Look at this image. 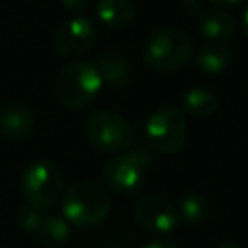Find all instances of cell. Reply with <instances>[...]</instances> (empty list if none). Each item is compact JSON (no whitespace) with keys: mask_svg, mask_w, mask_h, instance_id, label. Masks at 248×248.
Instances as JSON below:
<instances>
[{"mask_svg":"<svg viewBox=\"0 0 248 248\" xmlns=\"http://www.w3.org/2000/svg\"><path fill=\"white\" fill-rule=\"evenodd\" d=\"M134 219L141 229L157 234L172 232L180 221L178 209L159 194L141 196L134 205Z\"/></svg>","mask_w":248,"mask_h":248,"instance_id":"cell-9","label":"cell"},{"mask_svg":"<svg viewBox=\"0 0 248 248\" xmlns=\"http://www.w3.org/2000/svg\"><path fill=\"white\" fill-rule=\"evenodd\" d=\"M236 23L234 17L221 8H209V10H202V14L198 16V33L207 39L209 43H227L232 35H234Z\"/></svg>","mask_w":248,"mask_h":248,"instance_id":"cell-11","label":"cell"},{"mask_svg":"<svg viewBox=\"0 0 248 248\" xmlns=\"http://www.w3.org/2000/svg\"><path fill=\"white\" fill-rule=\"evenodd\" d=\"M43 219H45L43 211L37 209V207L27 205V203L21 205V207L17 209V215H16L17 227H19L21 231H25V232H37L39 227H41V223H43Z\"/></svg>","mask_w":248,"mask_h":248,"instance_id":"cell-18","label":"cell"},{"mask_svg":"<svg viewBox=\"0 0 248 248\" xmlns=\"http://www.w3.org/2000/svg\"><path fill=\"white\" fill-rule=\"evenodd\" d=\"M209 4H213L215 8H232V6H236V4H240L242 0H207Z\"/></svg>","mask_w":248,"mask_h":248,"instance_id":"cell-22","label":"cell"},{"mask_svg":"<svg viewBox=\"0 0 248 248\" xmlns=\"http://www.w3.org/2000/svg\"><path fill=\"white\" fill-rule=\"evenodd\" d=\"M33 130H35V116L25 105L17 101H8L0 105V136L17 141L29 138Z\"/></svg>","mask_w":248,"mask_h":248,"instance_id":"cell-10","label":"cell"},{"mask_svg":"<svg viewBox=\"0 0 248 248\" xmlns=\"http://www.w3.org/2000/svg\"><path fill=\"white\" fill-rule=\"evenodd\" d=\"M240 29H242V33L248 37V6L242 10V14H240Z\"/></svg>","mask_w":248,"mask_h":248,"instance_id":"cell-23","label":"cell"},{"mask_svg":"<svg viewBox=\"0 0 248 248\" xmlns=\"http://www.w3.org/2000/svg\"><path fill=\"white\" fill-rule=\"evenodd\" d=\"M194 45L188 33L178 27L155 29L143 45V60L157 72H174L188 64Z\"/></svg>","mask_w":248,"mask_h":248,"instance_id":"cell-3","label":"cell"},{"mask_svg":"<svg viewBox=\"0 0 248 248\" xmlns=\"http://www.w3.org/2000/svg\"><path fill=\"white\" fill-rule=\"evenodd\" d=\"M217 97L213 91L203 87H192L188 89L180 99V108L184 114L194 118H209L217 110Z\"/></svg>","mask_w":248,"mask_h":248,"instance_id":"cell-14","label":"cell"},{"mask_svg":"<svg viewBox=\"0 0 248 248\" xmlns=\"http://www.w3.org/2000/svg\"><path fill=\"white\" fill-rule=\"evenodd\" d=\"M85 134L93 147L107 153L126 151L134 143L132 124L114 110H97L85 122Z\"/></svg>","mask_w":248,"mask_h":248,"instance_id":"cell-7","label":"cell"},{"mask_svg":"<svg viewBox=\"0 0 248 248\" xmlns=\"http://www.w3.org/2000/svg\"><path fill=\"white\" fill-rule=\"evenodd\" d=\"M35 234H37V240L41 246L58 248V246L66 244V240L72 234V229H70V223L62 215H46Z\"/></svg>","mask_w":248,"mask_h":248,"instance_id":"cell-17","label":"cell"},{"mask_svg":"<svg viewBox=\"0 0 248 248\" xmlns=\"http://www.w3.org/2000/svg\"><path fill=\"white\" fill-rule=\"evenodd\" d=\"M60 2V6L64 8V10H68V12H81V10H85L87 8V4H89V0H58Z\"/></svg>","mask_w":248,"mask_h":248,"instance_id":"cell-20","label":"cell"},{"mask_svg":"<svg viewBox=\"0 0 248 248\" xmlns=\"http://www.w3.org/2000/svg\"><path fill=\"white\" fill-rule=\"evenodd\" d=\"M95 14L108 29H122L134 21L136 6L132 0H99Z\"/></svg>","mask_w":248,"mask_h":248,"instance_id":"cell-13","label":"cell"},{"mask_svg":"<svg viewBox=\"0 0 248 248\" xmlns=\"http://www.w3.org/2000/svg\"><path fill=\"white\" fill-rule=\"evenodd\" d=\"M141 248H178L174 242L170 240H163V238H155V240H149L147 244H143Z\"/></svg>","mask_w":248,"mask_h":248,"instance_id":"cell-21","label":"cell"},{"mask_svg":"<svg viewBox=\"0 0 248 248\" xmlns=\"http://www.w3.org/2000/svg\"><path fill=\"white\" fill-rule=\"evenodd\" d=\"M217 248H240L236 242H231V240H227V242H221Z\"/></svg>","mask_w":248,"mask_h":248,"instance_id":"cell-24","label":"cell"},{"mask_svg":"<svg viewBox=\"0 0 248 248\" xmlns=\"http://www.w3.org/2000/svg\"><path fill=\"white\" fill-rule=\"evenodd\" d=\"M108 211L110 194L97 180H78L62 196V217L78 229L99 225Z\"/></svg>","mask_w":248,"mask_h":248,"instance_id":"cell-1","label":"cell"},{"mask_svg":"<svg viewBox=\"0 0 248 248\" xmlns=\"http://www.w3.org/2000/svg\"><path fill=\"white\" fill-rule=\"evenodd\" d=\"M178 217L192 227H202L203 223L209 221L211 217V200L200 192H192L186 194L180 200V207H178Z\"/></svg>","mask_w":248,"mask_h":248,"instance_id":"cell-16","label":"cell"},{"mask_svg":"<svg viewBox=\"0 0 248 248\" xmlns=\"http://www.w3.org/2000/svg\"><path fill=\"white\" fill-rule=\"evenodd\" d=\"M180 10L186 16H200L202 14V2L200 0H180Z\"/></svg>","mask_w":248,"mask_h":248,"instance_id":"cell-19","label":"cell"},{"mask_svg":"<svg viewBox=\"0 0 248 248\" xmlns=\"http://www.w3.org/2000/svg\"><path fill=\"white\" fill-rule=\"evenodd\" d=\"M232 62V54L225 45L219 43H209L205 46H202L196 54V64L203 74L209 76H219L223 72L229 70Z\"/></svg>","mask_w":248,"mask_h":248,"instance_id":"cell-15","label":"cell"},{"mask_svg":"<svg viewBox=\"0 0 248 248\" xmlns=\"http://www.w3.org/2000/svg\"><path fill=\"white\" fill-rule=\"evenodd\" d=\"M99 39L97 25L87 17H72L66 19L54 33L52 46L62 58H78L89 52Z\"/></svg>","mask_w":248,"mask_h":248,"instance_id":"cell-8","label":"cell"},{"mask_svg":"<svg viewBox=\"0 0 248 248\" xmlns=\"http://www.w3.org/2000/svg\"><path fill=\"white\" fill-rule=\"evenodd\" d=\"M103 78L93 62L74 60L62 66L54 78V97L72 110L89 107L101 93Z\"/></svg>","mask_w":248,"mask_h":248,"instance_id":"cell-2","label":"cell"},{"mask_svg":"<svg viewBox=\"0 0 248 248\" xmlns=\"http://www.w3.org/2000/svg\"><path fill=\"white\" fill-rule=\"evenodd\" d=\"M19 188L27 205L37 207L41 211L56 205L66 192L64 174L50 161L29 163L21 172Z\"/></svg>","mask_w":248,"mask_h":248,"instance_id":"cell-5","label":"cell"},{"mask_svg":"<svg viewBox=\"0 0 248 248\" xmlns=\"http://www.w3.org/2000/svg\"><path fill=\"white\" fill-rule=\"evenodd\" d=\"M95 66L103 78V83L114 89H124L132 83V78H134L132 64L122 52H105L97 58Z\"/></svg>","mask_w":248,"mask_h":248,"instance_id":"cell-12","label":"cell"},{"mask_svg":"<svg viewBox=\"0 0 248 248\" xmlns=\"http://www.w3.org/2000/svg\"><path fill=\"white\" fill-rule=\"evenodd\" d=\"M153 163L149 145H130L126 153L107 161L103 169L105 184L118 196H132L143 188L145 170Z\"/></svg>","mask_w":248,"mask_h":248,"instance_id":"cell-4","label":"cell"},{"mask_svg":"<svg viewBox=\"0 0 248 248\" xmlns=\"http://www.w3.org/2000/svg\"><path fill=\"white\" fill-rule=\"evenodd\" d=\"M188 138V122L180 107L165 105L149 114L145 122V141L151 151L172 155L180 151Z\"/></svg>","mask_w":248,"mask_h":248,"instance_id":"cell-6","label":"cell"}]
</instances>
